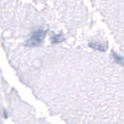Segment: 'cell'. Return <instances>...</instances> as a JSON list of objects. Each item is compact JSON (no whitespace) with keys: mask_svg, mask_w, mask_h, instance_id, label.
<instances>
[{"mask_svg":"<svg viewBox=\"0 0 124 124\" xmlns=\"http://www.w3.org/2000/svg\"><path fill=\"white\" fill-rule=\"evenodd\" d=\"M124 48V0H91Z\"/></svg>","mask_w":124,"mask_h":124,"instance_id":"6da1fadb","label":"cell"}]
</instances>
